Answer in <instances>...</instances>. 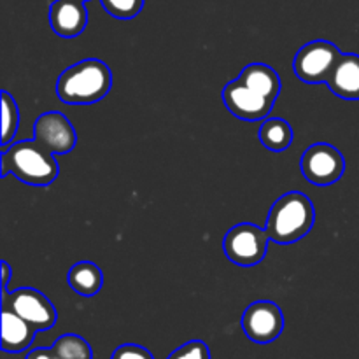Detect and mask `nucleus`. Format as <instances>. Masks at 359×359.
<instances>
[{
    "instance_id": "obj_3",
    "label": "nucleus",
    "mask_w": 359,
    "mask_h": 359,
    "mask_svg": "<svg viewBox=\"0 0 359 359\" xmlns=\"http://www.w3.org/2000/svg\"><path fill=\"white\" fill-rule=\"evenodd\" d=\"M0 175L13 174L20 181L32 186H49L58 177V161L35 140L16 142L2 151Z\"/></svg>"
},
{
    "instance_id": "obj_2",
    "label": "nucleus",
    "mask_w": 359,
    "mask_h": 359,
    "mask_svg": "<svg viewBox=\"0 0 359 359\" xmlns=\"http://www.w3.org/2000/svg\"><path fill=\"white\" fill-rule=\"evenodd\" d=\"M112 74L104 62L83 60L69 67L56 81V93L65 104H95L109 93Z\"/></svg>"
},
{
    "instance_id": "obj_14",
    "label": "nucleus",
    "mask_w": 359,
    "mask_h": 359,
    "mask_svg": "<svg viewBox=\"0 0 359 359\" xmlns=\"http://www.w3.org/2000/svg\"><path fill=\"white\" fill-rule=\"evenodd\" d=\"M238 79L245 86L251 88L252 91H256L258 95H262V97L269 98L272 102H276L280 93L279 76H277V72L272 67L265 65V63H251V65H248L242 70Z\"/></svg>"
},
{
    "instance_id": "obj_10",
    "label": "nucleus",
    "mask_w": 359,
    "mask_h": 359,
    "mask_svg": "<svg viewBox=\"0 0 359 359\" xmlns=\"http://www.w3.org/2000/svg\"><path fill=\"white\" fill-rule=\"evenodd\" d=\"M223 100L231 114L245 121H258L266 118L273 107L272 100L252 91L241 79L230 81L224 86Z\"/></svg>"
},
{
    "instance_id": "obj_6",
    "label": "nucleus",
    "mask_w": 359,
    "mask_h": 359,
    "mask_svg": "<svg viewBox=\"0 0 359 359\" xmlns=\"http://www.w3.org/2000/svg\"><path fill=\"white\" fill-rule=\"evenodd\" d=\"M302 174L316 186H330L340 181L346 170L342 153L332 144L319 142L309 147L300 161Z\"/></svg>"
},
{
    "instance_id": "obj_4",
    "label": "nucleus",
    "mask_w": 359,
    "mask_h": 359,
    "mask_svg": "<svg viewBox=\"0 0 359 359\" xmlns=\"http://www.w3.org/2000/svg\"><path fill=\"white\" fill-rule=\"evenodd\" d=\"M270 235L266 228L251 223L235 224L223 238V251L238 266H255L263 262L269 251Z\"/></svg>"
},
{
    "instance_id": "obj_16",
    "label": "nucleus",
    "mask_w": 359,
    "mask_h": 359,
    "mask_svg": "<svg viewBox=\"0 0 359 359\" xmlns=\"http://www.w3.org/2000/svg\"><path fill=\"white\" fill-rule=\"evenodd\" d=\"M259 140L269 151L283 153L293 142V130L290 123L280 118L266 119L259 128Z\"/></svg>"
},
{
    "instance_id": "obj_11",
    "label": "nucleus",
    "mask_w": 359,
    "mask_h": 359,
    "mask_svg": "<svg viewBox=\"0 0 359 359\" xmlns=\"http://www.w3.org/2000/svg\"><path fill=\"white\" fill-rule=\"evenodd\" d=\"M49 23L60 37H77L88 25L86 6L81 0H55L49 9Z\"/></svg>"
},
{
    "instance_id": "obj_12",
    "label": "nucleus",
    "mask_w": 359,
    "mask_h": 359,
    "mask_svg": "<svg viewBox=\"0 0 359 359\" xmlns=\"http://www.w3.org/2000/svg\"><path fill=\"white\" fill-rule=\"evenodd\" d=\"M330 90L346 100H359V56L342 55L326 79Z\"/></svg>"
},
{
    "instance_id": "obj_15",
    "label": "nucleus",
    "mask_w": 359,
    "mask_h": 359,
    "mask_svg": "<svg viewBox=\"0 0 359 359\" xmlns=\"http://www.w3.org/2000/svg\"><path fill=\"white\" fill-rule=\"evenodd\" d=\"M69 286L81 297H93L104 286V273L95 263L79 262L69 270Z\"/></svg>"
},
{
    "instance_id": "obj_5",
    "label": "nucleus",
    "mask_w": 359,
    "mask_h": 359,
    "mask_svg": "<svg viewBox=\"0 0 359 359\" xmlns=\"http://www.w3.org/2000/svg\"><path fill=\"white\" fill-rule=\"evenodd\" d=\"M344 53L328 41H312L297 53L293 70L300 81L307 84L326 83L333 67Z\"/></svg>"
},
{
    "instance_id": "obj_22",
    "label": "nucleus",
    "mask_w": 359,
    "mask_h": 359,
    "mask_svg": "<svg viewBox=\"0 0 359 359\" xmlns=\"http://www.w3.org/2000/svg\"><path fill=\"white\" fill-rule=\"evenodd\" d=\"M25 359H62L55 351L49 347V349H34L32 353H28V356Z\"/></svg>"
},
{
    "instance_id": "obj_7",
    "label": "nucleus",
    "mask_w": 359,
    "mask_h": 359,
    "mask_svg": "<svg viewBox=\"0 0 359 359\" xmlns=\"http://www.w3.org/2000/svg\"><path fill=\"white\" fill-rule=\"evenodd\" d=\"M2 304L30 323L37 332L51 330L58 319L51 302L34 287H20L13 293L2 294Z\"/></svg>"
},
{
    "instance_id": "obj_23",
    "label": "nucleus",
    "mask_w": 359,
    "mask_h": 359,
    "mask_svg": "<svg viewBox=\"0 0 359 359\" xmlns=\"http://www.w3.org/2000/svg\"><path fill=\"white\" fill-rule=\"evenodd\" d=\"M9 279H11V266L7 265V262H2V294H9V291H7Z\"/></svg>"
},
{
    "instance_id": "obj_21",
    "label": "nucleus",
    "mask_w": 359,
    "mask_h": 359,
    "mask_svg": "<svg viewBox=\"0 0 359 359\" xmlns=\"http://www.w3.org/2000/svg\"><path fill=\"white\" fill-rule=\"evenodd\" d=\"M111 359H154L153 354L137 344H123L112 353Z\"/></svg>"
},
{
    "instance_id": "obj_24",
    "label": "nucleus",
    "mask_w": 359,
    "mask_h": 359,
    "mask_svg": "<svg viewBox=\"0 0 359 359\" xmlns=\"http://www.w3.org/2000/svg\"><path fill=\"white\" fill-rule=\"evenodd\" d=\"M81 2H88V0H81Z\"/></svg>"
},
{
    "instance_id": "obj_9",
    "label": "nucleus",
    "mask_w": 359,
    "mask_h": 359,
    "mask_svg": "<svg viewBox=\"0 0 359 359\" xmlns=\"http://www.w3.org/2000/svg\"><path fill=\"white\" fill-rule=\"evenodd\" d=\"M34 140L51 154H67L76 147L77 135L72 123L60 112L39 116L34 126Z\"/></svg>"
},
{
    "instance_id": "obj_17",
    "label": "nucleus",
    "mask_w": 359,
    "mask_h": 359,
    "mask_svg": "<svg viewBox=\"0 0 359 359\" xmlns=\"http://www.w3.org/2000/svg\"><path fill=\"white\" fill-rule=\"evenodd\" d=\"M51 349L55 351L62 359H91L93 358V351H91L90 344L79 335H62L56 339Z\"/></svg>"
},
{
    "instance_id": "obj_20",
    "label": "nucleus",
    "mask_w": 359,
    "mask_h": 359,
    "mask_svg": "<svg viewBox=\"0 0 359 359\" xmlns=\"http://www.w3.org/2000/svg\"><path fill=\"white\" fill-rule=\"evenodd\" d=\"M167 359H210V353L202 340H191L177 347Z\"/></svg>"
},
{
    "instance_id": "obj_18",
    "label": "nucleus",
    "mask_w": 359,
    "mask_h": 359,
    "mask_svg": "<svg viewBox=\"0 0 359 359\" xmlns=\"http://www.w3.org/2000/svg\"><path fill=\"white\" fill-rule=\"evenodd\" d=\"M18 126H20L18 104L7 91H2V137H0L2 149H7V146L13 142L14 135L18 133Z\"/></svg>"
},
{
    "instance_id": "obj_8",
    "label": "nucleus",
    "mask_w": 359,
    "mask_h": 359,
    "mask_svg": "<svg viewBox=\"0 0 359 359\" xmlns=\"http://www.w3.org/2000/svg\"><path fill=\"white\" fill-rule=\"evenodd\" d=\"M242 330L252 342H273V340L279 339L284 330L283 311L273 302H255L245 309L244 316H242Z\"/></svg>"
},
{
    "instance_id": "obj_19",
    "label": "nucleus",
    "mask_w": 359,
    "mask_h": 359,
    "mask_svg": "<svg viewBox=\"0 0 359 359\" xmlns=\"http://www.w3.org/2000/svg\"><path fill=\"white\" fill-rule=\"evenodd\" d=\"M102 6L118 20H132L142 11L144 0H102Z\"/></svg>"
},
{
    "instance_id": "obj_1",
    "label": "nucleus",
    "mask_w": 359,
    "mask_h": 359,
    "mask_svg": "<svg viewBox=\"0 0 359 359\" xmlns=\"http://www.w3.org/2000/svg\"><path fill=\"white\" fill-rule=\"evenodd\" d=\"M316 221L314 203L300 191H290L276 200L266 219L270 241L293 244L312 230Z\"/></svg>"
},
{
    "instance_id": "obj_13",
    "label": "nucleus",
    "mask_w": 359,
    "mask_h": 359,
    "mask_svg": "<svg viewBox=\"0 0 359 359\" xmlns=\"http://www.w3.org/2000/svg\"><path fill=\"white\" fill-rule=\"evenodd\" d=\"M37 330L23 318L2 305V351L4 353H21L28 349L35 339Z\"/></svg>"
}]
</instances>
